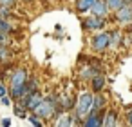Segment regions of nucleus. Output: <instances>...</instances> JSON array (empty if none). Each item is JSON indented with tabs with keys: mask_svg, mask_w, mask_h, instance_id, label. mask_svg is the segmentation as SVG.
Instances as JSON below:
<instances>
[{
	"mask_svg": "<svg viewBox=\"0 0 132 127\" xmlns=\"http://www.w3.org/2000/svg\"><path fill=\"white\" fill-rule=\"evenodd\" d=\"M92 102H94V96L90 93H81L78 102H76V116L78 118H85L90 109H92Z\"/></svg>",
	"mask_w": 132,
	"mask_h": 127,
	"instance_id": "nucleus-1",
	"label": "nucleus"
},
{
	"mask_svg": "<svg viewBox=\"0 0 132 127\" xmlns=\"http://www.w3.org/2000/svg\"><path fill=\"white\" fill-rule=\"evenodd\" d=\"M56 105H58V98L54 102V96H49V98H44L42 103L35 109V113L40 116V118H51L56 111Z\"/></svg>",
	"mask_w": 132,
	"mask_h": 127,
	"instance_id": "nucleus-2",
	"label": "nucleus"
},
{
	"mask_svg": "<svg viewBox=\"0 0 132 127\" xmlns=\"http://www.w3.org/2000/svg\"><path fill=\"white\" fill-rule=\"evenodd\" d=\"M90 46H92L94 51H105V49L110 46V35H109V33H100V35H96V36L92 38Z\"/></svg>",
	"mask_w": 132,
	"mask_h": 127,
	"instance_id": "nucleus-3",
	"label": "nucleus"
},
{
	"mask_svg": "<svg viewBox=\"0 0 132 127\" xmlns=\"http://www.w3.org/2000/svg\"><path fill=\"white\" fill-rule=\"evenodd\" d=\"M103 116L105 114H101V109H90V113L83 118V125H103Z\"/></svg>",
	"mask_w": 132,
	"mask_h": 127,
	"instance_id": "nucleus-4",
	"label": "nucleus"
},
{
	"mask_svg": "<svg viewBox=\"0 0 132 127\" xmlns=\"http://www.w3.org/2000/svg\"><path fill=\"white\" fill-rule=\"evenodd\" d=\"M26 84H27V73H26V69H16L11 74V78H9V85L11 87H18V85H26Z\"/></svg>",
	"mask_w": 132,
	"mask_h": 127,
	"instance_id": "nucleus-5",
	"label": "nucleus"
},
{
	"mask_svg": "<svg viewBox=\"0 0 132 127\" xmlns=\"http://www.w3.org/2000/svg\"><path fill=\"white\" fill-rule=\"evenodd\" d=\"M116 18H118L119 22H123V24L132 22V6L125 2V4H123V6L116 11Z\"/></svg>",
	"mask_w": 132,
	"mask_h": 127,
	"instance_id": "nucleus-6",
	"label": "nucleus"
},
{
	"mask_svg": "<svg viewBox=\"0 0 132 127\" xmlns=\"http://www.w3.org/2000/svg\"><path fill=\"white\" fill-rule=\"evenodd\" d=\"M105 26V17H98V15H92L89 18L83 20V27L85 29H101Z\"/></svg>",
	"mask_w": 132,
	"mask_h": 127,
	"instance_id": "nucleus-7",
	"label": "nucleus"
},
{
	"mask_svg": "<svg viewBox=\"0 0 132 127\" xmlns=\"http://www.w3.org/2000/svg\"><path fill=\"white\" fill-rule=\"evenodd\" d=\"M90 11H92V15H98V17H107L110 9H109V6H107L105 0H96V2L92 4V8H90Z\"/></svg>",
	"mask_w": 132,
	"mask_h": 127,
	"instance_id": "nucleus-8",
	"label": "nucleus"
},
{
	"mask_svg": "<svg viewBox=\"0 0 132 127\" xmlns=\"http://www.w3.org/2000/svg\"><path fill=\"white\" fill-rule=\"evenodd\" d=\"M90 84H92V91H94V93H100V91L105 87V76L98 73V74L90 80Z\"/></svg>",
	"mask_w": 132,
	"mask_h": 127,
	"instance_id": "nucleus-9",
	"label": "nucleus"
},
{
	"mask_svg": "<svg viewBox=\"0 0 132 127\" xmlns=\"http://www.w3.org/2000/svg\"><path fill=\"white\" fill-rule=\"evenodd\" d=\"M103 125H105V127L118 125V113H116V111H107V114H105V118H103Z\"/></svg>",
	"mask_w": 132,
	"mask_h": 127,
	"instance_id": "nucleus-10",
	"label": "nucleus"
},
{
	"mask_svg": "<svg viewBox=\"0 0 132 127\" xmlns=\"http://www.w3.org/2000/svg\"><path fill=\"white\" fill-rule=\"evenodd\" d=\"M96 0H76V11L78 13H85V11H90L92 4Z\"/></svg>",
	"mask_w": 132,
	"mask_h": 127,
	"instance_id": "nucleus-11",
	"label": "nucleus"
},
{
	"mask_svg": "<svg viewBox=\"0 0 132 127\" xmlns=\"http://www.w3.org/2000/svg\"><path fill=\"white\" fill-rule=\"evenodd\" d=\"M105 103H107V98H105L103 94L96 93V96H94V102H92V107H94V109H103V107H105Z\"/></svg>",
	"mask_w": 132,
	"mask_h": 127,
	"instance_id": "nucleus-12",
	"label": "nucleus"
},
{
	"mask_svg": "<svg viewBox=\"0 0 132 127\" xmlns=\"http://www.w3.org/2000/svg\"><path fill=\"white\" fill-rule=\"evenodd\" d=\"M98 73H100V69H96V67H85V69L81 71V78H89V80H92Z\"/></svg>",
	"mask_w": 132,
	"mask_h": 127,
	"instance_id": "nucleus-13",
	"label": "nucleus"
},
{
	"mask_svg": "<svg viewBox=\"0 0 132 127\" xmlns=\"http://www.w3.org/2000/svg\"><path fill=\"white\" fill-rule=\"evenodd\" d=\"M105 2H107L109 9L116 13V11H118V9H119V8H121V6L125 4V0H105Z\"/></svg>",
	"mask_w": 132,
	"mask_h": 127,
	"instance_id": "nucleus-14",
	"label": "nucleus"
},
{
	"mask_svg": "<svg viewBox=\"0 0 132 127\" xmlns=\"http://www.w3.org/2000/svg\"><path fill=\"white\" fill-rule=\"evenodd\" d=\"M26 87H27V94L36 93V91H38V78H31V80L26 84Z\"/></svg>",
	"mask_w": 132,
	"mask_h": 127,
	"instance_id": "nucleus-15",
	"label": "nucleus"
},
{
	"mask_svg": "<svg viewBox=\"0 0 132 127\" xmlns=\"http://www.w3.org/2000/svg\"><path fill=\"white\" fill-rule=\"evenodd\" d=\"M9 58H11L9 49H7L6 46H2V44H0V62H7Z\"/></svg>",
	"mask_w": 132,
	"mask_h": 127,
	"instance_id": "nucleus-16",
	"label": "nucleus"
},
{
	"mask_svg": "<svg viewBox=\"0 0 132 127\" xmlns=\"http://www.w3.org/2000/svg\"><path fill=\"white\" fill-rule=\"evenodd\" d=\"M15 114H16L18 118H26V116H27V107L16 103V105H15Z\"/></svg>",
	"mask_w": 132,
	"mask_h": 127,
	"instance_id": "nucleus-17",
	"label": "nucleus"
},
{
	"mask_svg": "<svg viewBox=\"0 0 132 127\" xmlns=\"http://www.w3.org/2000/svg\"><path fill=\"white\" fill-rule=\"evenodd\" d=\"M11 27H13V26H11L9 22H6L2 17H0V31H2V33H9V31H11Z\"/></svg>",
	"mask_w": 132,
	"mask_h": 127,
	"instance_id": "nucleus-18",
	"label": "nucleus"
},
{
	"mask_svg": "<svg viewBox=\"0 0 132 127\" xmlns=\"http://www.w3.org/2000/svg\"><path fill=\"white\" fill-rule=\"evenodd\" d=\"M119 40H121V35H119V31H114V33H110V46H118V44H119Z\"/></svg>",
	"mask_w": 132,
	"mask_h": 127,
	"instance_id": "nucleus-19",
	"label": "nucleus"
},
{
	"mask_svg": "<svg viewBox=\"0 0 132 127\" xmlns=\"http://www.w3.org/2000/svg\"><path fill=\"white\" fill-rule=\"evenodd\" d=\"M0 44H2V46H7V44H9L7 33H2V31H0Z\"/></svg>",
	"mask_w": 132,
	"mask_h": 127,
	"instance_id": "nucleus-20",
	"label": "nucleus"
},
{
	"mask_svg": "<svg viewBox=\"0 0 132 127\" xmlns=\"http://www.w3.org/2000/svg\"><path fill=\"white\" fill-rule=\"evenodd\" d=\"M9 9H11V8H6V6H0V17H7V15H11V13H9Z\"/></svg>",
	"mask_w": 132,
	"mask_h": 127,
	"instance_id": "nucleus-21",
	"label": "nucleus"
},
{
	"mask_svg": "<svg viewBox=\"0 0 132 127\" xmlns=\"http://www.w3.org/2000/svg\"><path fill=\"white\" fill-rule=\"evenodd\" d=\"M0 6H6V8H13V6H15V0H0Z\"/></svg>",
	"mask_w": 132,
	"mask_h": 127,
	"instance_id": "nucleus-22",
	"label": "nucleus"
},
{
	"mask_svg": "<svg viewBox=\"0 0 132 127\" xmlns=\"http://www.w3.org/2000/svg\"><path fill=\"white\" fill-rule=\"evenodd\" d=\"M127 122L132 125V109H128V113H127Z\"/></svg>",
	"mask_w": 132,
	"mask_h": 127,
	"instance_id": "nucleus-23",
	"label": "nucleus"
},
{
	"mask_svg": "<svg viewBox=\"0 0 132 127\" xmlns=\"http://www.w3.org/2000/svg\"><path fill=\"white\" fill-rule=\"evenodd\" d=\"M6 93H7V91H6V87H4L2 84H0V98H2V96H6Z\"/></svg>",
	"mask_w": 132,
	"mask_h": 127,
	"instance_id": "nucleus-24",
	"label": "nucleus"
},
{
	"mask_svg": "<svg viewBox=\"0 0 132 127\" xmlns=\"http://www.w3.org/2000/svg\"><path fill=\"white\" fill-rule=\"evenodd\" d=\"M29 120H31V122H33V123H35V125H42V122H40V120H38V118H35V116H31V118H29Z\"/></svg>",
	"mask_w": 132,
	"mask_h": 127,
	"instance_id": "nucleus-25",
	"label": "nucleus"
},
{
	"mask_svg": "<svg viewBox=\"0 0 132 127\" xmlns=\"http://www.w3.org/2000/svg\"><path fill=\"white\" fill-rule=\"evenodd\" d=\"M0 100H2V103H4V105H9V98H7V96H2Z\"/></svg>",
	"mask_w": 132,
	"mask_h": 127,
	"instance_id": "nucleus-26",
	"label": "nucleus"
}]
</instances>
